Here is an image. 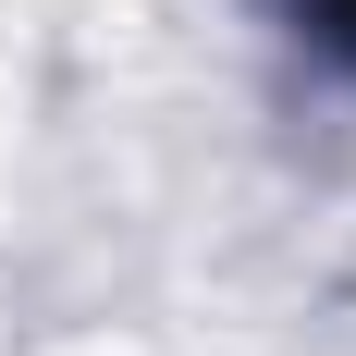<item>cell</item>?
Instances as JSON below:
<instances>
[{"instance_id":"1","label":"cell","mask_w":356,"mask_h":356,"mask_svg":"<svg viewBox=\"0 0 356 356\" xmlns=\"http://www.w3.org/2000/svg\"><path fill=\"white\" fill-rule=\"evenodd\" d=\"M295 37H320L332 62H356V0H295Z\"/></svg>"}]
</instances>
